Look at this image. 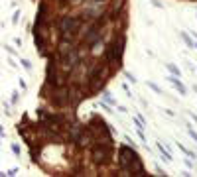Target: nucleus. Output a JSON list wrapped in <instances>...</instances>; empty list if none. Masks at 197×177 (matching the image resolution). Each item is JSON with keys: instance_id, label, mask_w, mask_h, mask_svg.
<instances>
[{"instance_id": "1", "label": "nucleus", "mask_w": 197, "mask_h": 177, "mask_svg": "<svg viewBox=\"0 0 197 177\" xmlns=\"http://www.w3.org/2000/svg\"><path fill=\"white\" fill-rule=\"evenodd\" d=\"M83 18H75V16H61L59 18V28L61 33H73L77 36V30L81 28Z\"/></svg>"}, {"instance_id": "2", "label": "nucleus", "mask_w": 197, "mask_h": 177, "mask_svg": "<svg viewBox=\"0 0 197 177\" xmlns=\"http://www.w3.org/2000/svg\"><path fill=\"white\" fill-rule=\"evenodd\" d=\"M118 155H120V158H118V165H120L122 171H126L128 165L132 163V159H136V158H138L136 152H134V149H130V148H126V146H122V148H120Z\"/></svg>"}, {"instance_id": "3", "label": "nucleus", "mask_w": 197, "mask_h": 177, "mask_svg": "<svg viewBox=\"0 0 197 177\" xmlns=\"http://www.w3.org/2000/svg\"><path fill=\"white\" fill-rule=\"evenodd\" d=\"M168 79H169V83H174L175 87H178V91H179V93H181V94H185V87H183V85L179 83V81L175 79V77H168Z\"/></svg>"}, {"instance_id": "4", "label": "nucleus", "mask_w": 197, "mask_h": 177, "mask_svg": "<svg viewBox=\"0 0 197 177\" xmlns=\"http://www.w3.org/2000/svg\"><path fill=\"white\" fill-rule=\"evenodd\" d=\"M189 134L193 136V140H197V134H195V132H189Z\"/></svg>"}, {"instance_id": "5", "label": "nucleus", "mask_w": 197, "mask_h": 177, "mask_svg": "<svg viewBox=\"0 0 197 177\" xmlns=\"http://www.w3.org/2000/svg\"><path fill=\"white\" fill-rule=\"evenodd\" d=\"M93 2H103V0H93Z\"/></svg>"}]
</instances>
